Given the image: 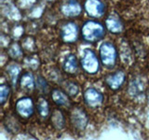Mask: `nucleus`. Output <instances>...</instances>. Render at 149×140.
<instances>
[{"label": "nucleus", "mask_w": 149, "mask_h": 140, "mask_svg": "<svg viewBox=\"0 0 149 140\" xmlns=\"http://www.w3.org/2000/svg\"><path fill=\"white\" fill-rule=\"evenodd\" d=\"M7 71L9 75V77H10V80H11L12 85L15 86L17 84L19 77H20V74H21V67L16 64H11L8 66Z\"/></svg>", "instance_id": "obj_15"}, {"label": "nucleus", "mask_w": 149, "mask_h": 140, "mask_svg": "<svg viewBox=\"0 0 149 140\" xmlns=\"http://www.w3.org/2000/svg\"><path fill=\"white\" fill-rule=\"evenodd\" d=\"M51 121H52L55 128L63 129L64 127V124H65L64 118H63V113L60 110H55L53 112L52 117H51Z\"/></svg>", "instance_id": "obj_17"}, {"label": "nucleus", "mask_w": 149, "mask_h": 140, "mask_svg": "<svg viewBox=\"0 0 149 140\" xmlns=\"http://www.w3.org/2000/svg\"><path fill=\"white\" fill-rule=\"evenodd\" d=\"M9 53H10V55L13 58H20L22 54V50L19 48L18 45H13L10 48V50H9Z\"/></svg>", "instance_id": "obj_20"}, {"label": "nucleus", "mask_w": 149, "mask_h": 140, "mask_svg": "<svg viewBox=\"0 0 149 140\" xmlns=\"http://www.w3.org/2000/svg\"><path fill=\"white\" fill-rule=\"evenodd\" d=\"M105 26L109 30V32L113 33V34H119L123 30L122 22H120L118 17L114 15H110L109 17L106 18Z\"/></svg>", "instance_id": "obj_11"}, {"label": "nucleus", "mask_w": 149, "mask_h": 140, "mask_svg": "<svg viewBox=\"0 0 149 140\" xmlns=\"http://www.w3.org/2000/svg\"><path fill=\"white\" fill-rule=\"evenodd\" d=\"M63 70L68 74H76L78 71V63L74 54H69L66 56L63 62Z\"/></svg>", "instance_id": "obj_12"}, {"label": "nucleus", "mask_w": 149, "mask_h": 140, "mask_svg": "<svg viewBox=\"0 0 149 140\" xmlns=\"http://www.w3.org/2000/svg\"><path fill=\"white\" fill-rule=\"evenodd\" d=\"M16 111L23 118H30L34 114L35 106L33 99L30 97H22L16 102Z\"/></svg>", "instance_id": "obj_4"}, {"label": "nucleus", "mask_w": 149, "mask_h": 140, "mask_svg": "<svg viewBox=\"0 0 149 140\" xmlns=\"http://www.w3.org/2000/svg\"><path fill=\"white\" fill-rule=\"evenodd\" d=\"M62 13L66 17H77L82 12V7L77 0H67L61 8Z\"/></svg>", "instance_id": "obj_8"}, {"label": "nucleus", "mask_w": 149, "mask_h": 140, "mask_svg": "<svg viewBox=\"0 0 149 140\" xmlns=\"http://www.w3.org/2000/svg\"><path fill=\"white\" fill-rule=\"evenodd\" d=\"M71 120L74 126L79 130L85 129V127L88 124V117L86 113L80 108H74L72 112Z\"/></svg>", "instance_id": "obj_9"}, {"label": "nucleus", "mask_w": 149, "mask_h": 140, "mask_svg": "<svg viewBox=\"0 0 149 140\" xmlns=\"http://www.w3.org/2000/svg\"><path fill=\"white\" fill-rule=\"evenodd\" d=\"M125 74L122 71H116L113 75H110L106 78L105 81L106 84L109 86L110 89L112 90H118V89L123 85V83L125 82Z\"/></svg>", "instance_id": "obj_10"}, {"label": "nucleus", "mask_w": 149, "mask_h": 140, "mask_svg": "<svg viewBox=\"0 0 149 140\" xmlns=\"http://www.w3.org/2000/svg\"><path fill=\"white\" fill-rule=\"evenodd\" d=\"M20 85L22 88L26 89V90H34L36 87V79L33 74L30 72L23 74L20 79Z\"/></svg>", "instance_id": "obj_14"}, {"label": "nucleus", "mask_w": 149, "mask_h": 140, "mask_svg": "<svg viewBox=\"0 0 149 140\" xmlns=\"http://www.w3.org/2000/svg\"><path fill=\"white\" fill-rule=\"evenodd\" d=\"M37 86L39 87V89H41L42 91L45 92V89H48V84H47V82L45 81V79L42 78V83H41V80L40 78L37 80Z\"/></svg>", "instance_id": "obj_21"}, {"label": "nucleus", "mask_w": 149, "mask_h": 140, "mask_svg": "<svg viewBox=\"0 0 149 140\" xmlns=\"http://www.w3.org/2000/svg\"><path fill=\"white\" fill-rule=\"evenodd\" d=\"M84 100L86 104L91 107H97L102 104L104 96L94 88H88L84 92Z\"/></svg>", "instance_id": "obj_7"}, {"label": "nucleus", "mask_w": 149, "mask_h": 140, "mask_svg": "<svg viewBox=\"0 0 149 140\" xmlns=\"http://www.w3.org/2000/svg\"><path fill=\"white\" fill-rule=\"evenodd\" d=\"M100 59L102 64L107 68H112L115 66L116 59H118V52L116 47L111 42H104L99 49Z\"/></svg>", "instance_id": "obj_2"}, {"label": "nucleus", "mask_w": 149, "mask_h": 140, "mask_svg": "<svg viewBox=\"0 0 149 140\" xmlns=\"http://www.w3.org/2000/svg\"><path fill=\"white\" fill-rule=\"evenodd\" d=\"M66 91L70 96H74V95H77L78 92V86L73 82H70L66 86Z\"/></svg>", "instance_id": "obj_19"}, {"label": "nucleus", "mask_w": 149, "mask_h": 140, "mask_svg": "<svg viewBox=\"0 0 149 140\" xmlns=\"http://www.w3.org/2000/svg\"><path fill=\"white\" fill-rule=\"evenodd\" d=\"M84 8L88 16L92 18H100L104 14L105 7L101 0H86Z\"/></svg>", "instance_id": "obj_5"}, {"label": "nucleus", "mask_w": 149, "mask_h": 140, "mask_svg": "<svg viewBox=\"0 0 149 140\" xmlns=\"http://www.w3.org/2000/svg\"><path fill=\"white\" fill-rule=\"evenodd\" d=\"M62 39L65 43H74L77 40L78 37V27L74 22H67L62 28L61 32Z\"/></svg>", "instance_id": "obj_6"}, {"label": "nucleus", "mask_w": 149, "mask_h": 140, "mask_svg": "<svg viewBox=\"0 0 149 140\" xmlns=\"http://www.w3.org/2000/svg\"><path fill=\"white\" fill-rule=\"evenodd\" d=\"M80 63L84 71L90 75L98 73L100 69V62L97 58V55L91 49H85L83 50Z\"/></svg>", "instance_id": "obj_3"}, {"label": "nucleus", "mask_w": 149, "mask_h": 140, "mask_svg": "<svg viewBox=\"0 0 149 140\" xmlns=\"http://www.w3.org/2000/svg\"><path fill=\"white\" fill-rule=\"evenodd\" d=\"M37 110L42 118H47L49 115V106L45 98L41 97L37 102Z\"/></svg>", "instance_id": "obj_16"}, {"label": "nucleus", "mask_w": 149, "mask_h": 140, "mask_svg": "<svg viewBox=\"0 0 149 140\" xmlns=\"http://www.w3.org/2000/svg\"><path fill=\"white\" fill-rule=\"evenodd\" d=\"M83 39L88 42H96L102 39L105 35L104 25L96 21H88L83 24L81 29Z\"/></svg>", "instance_id": "obj_1"}, {"label": "nucleus", "mask_w": 149, "mask_h": 140, "mask_svg": "<svg viewBox=\"0 0 149 140\" xmlns=\"http://www.w3.org/2000/svg\"><path fill=\"white\" fill-rule=\"evenodd\" d=\"M10 93V89L6 84H2L0 86V102L1 104H5V102L8 100V98Z\"/></svg>", "instance_id": "obj_18"}, {"label": "nucleus", "mask_w": 149, "mask_h": 140, "mask_svg": "<svg viewBox=\"0 0 149 140\" xmlns=\"http://www.w3.org/2000/svg\"><path fill=\"white\" fill-rule=\"evenodd\" d=\"M51 97L52 100L56 105L60 106H70V100L66 92H64L62 90L59 89H55L51 93Z\"/></svg>", "instance_id": "obj_13"}]
</instances>
